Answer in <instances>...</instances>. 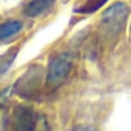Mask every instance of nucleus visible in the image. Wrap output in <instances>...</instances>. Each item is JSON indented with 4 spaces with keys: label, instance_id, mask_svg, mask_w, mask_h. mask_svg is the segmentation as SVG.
<instances>
[{
    "label": "nucleus",
    "instance_id": "nucleus-1",
    "mask_svg": "<svg viewBox=\"0 0 131 131\" xmlns=\"http://www.w3.org/2000/svg\"><path fill=\"white\" fill-rule=\"evenodd\" d=\"M71 65H73V59L70 54L63 52L56 56L48 68V74H46V85L51 88H56L59 85H62L67 80L70 71H71Z\"/></svg>",
    "mask_w": 131,
    "mask_h": 131
},
{
    "label": "nucleus",
    "instance_id": "nucleus-2",
    "mask_svg": "<svg viewBox=\"0 0 131 131\" xmlns=\"http://www.w3.org/2000/svg\"><path fill=\"white\" fill-rule=\"evenodd\" d=\"M128 16V6L125 3H114L111 5L103 14H102V28L105 29L106 34H111V36H116L120 32V29L123 28V23H125V19Z\"/></svg>",
    "mask_w": 131,
    "mask_h": 131
},
{
    "label": "nucleus",
    "instance_id": "nucleus-3",
    "mask_svg": "<svg viewBox=\"0 0 131 131\" xmlns=\"http://www.w3.org/2000/svg\"><path fill=\"white\" fill-rule=\"evenodd\" d=\"M36 71H37V67L31 68L20 80H17V83H16L17 94H20L23 97H34L36 91L40 86V74Z\"/></svg>",
    "mask_w": 131,
    "mask_h": 131
},
{
    "label": "nucleus",
    "instance_id": "nucleus-4",
    "mask_svg": "<svg viewBox=\"0 0 131 131\" xmlns=\"http://www.w3.org/2000/svg\"><path fill=\"white\" fill-rule=\"evenodd\" d=\"M13 123L17 129H32L36 119H34V111L29 106L19 105L13 111Z\"/></svg>",
    "mask_w": 131,
    "mask_h": 131
},
{
    "label": "nucleus",
    "instance_id": "nucleus-5",
    "mask_svg": "<svg viewBox=\"0 0 131 131\" xmlns=\"http://www.w3.org/2000/svg\"><path fill=\"white\" fill-rule=\"evenodd\" d=\"M54 6V0H32L25 8V14L29 17H37L42 16L43 13L49 11Z\"/></svg>",
    "mask_w": 131,
    "mask_h": 131
},
{
    "label": "nucleus",
    "instance_id": "nucleus-6",
    "mask_svg": "<svg viewBox=\"0 0 131 131\" xmlns=\"http://www.w3.org/2000/svg\"><path fill=\"white\" fill-rule=\"evenodd\" d=\"M22 29V23L17 22V20H11V22H6V23H2L0 25V40H5L14 34H17L19 31Z\"/></svg>",
    "mask_w": 131,
    "mask_h": 131
},
{
    "label": "nucleus",
    "instance_id": "nucleus-7",
    "mask_svg": "<svg viewBox=\"0 0 131 131\" xmlns=\"http://www.w3.org/2000/svg\"><path fill=\"white\" fill-rule=\"evenodd\" d=\"M105 2H106V0H86V2L82 6H79L76 11H79L82 14H91V13L97 11L102 5H105Z\"/></svg>",
    "mask_w": 131,
    "mask_h": 131
},
{
    "label": "nucleus",
    "instance_id": "nucleus-8",
    "mask_svg": "<svg viewBox=\"0 0 131 131\" xmlns=\"http://www.w3.org/2000/svg\"><path fill=\"white\" fill-rule=\"evenodd\" d=\"M14 56H16V52H13V54H5V56L0 57V76H2V74L8 70V67L13 63Z\"/></svg>",
    "mask_w": 131,
    "mask_h": 131
}]
</instances>
